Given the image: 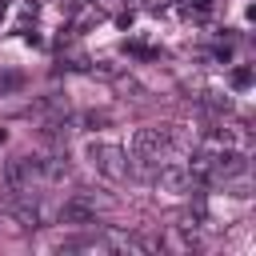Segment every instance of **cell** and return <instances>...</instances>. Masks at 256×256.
Segmentation results:
<instances>
[{"label":"cell","instance_id":"obj_1","mask_svg":"<svg viewBox=\"0 0 256 256\" xmlns=\"http://www.w3.org/2000/svg\"><path fill=\"white\" fill-rule=\"evenodd\" d=\"M172 148V136L164 128H140L136 132V156L140 160H160V152Z\"/></svg>","mask_w":256,"mask_h":256},{"label":"cell","instance_id":"obj_2","mask_svg":"<svg viewBox=\"0 0 256 256\" xmlns=\"http://www.w3.org/2000/svg\"><path fill=\"white\" fill-rule=\"evenodd\" d=\"M92 160H96V168L104 172V176H128V160H124V152L120 148H112V144H96L92 148Z\"/></svg>","mask_w":256,"mask_h":256},{"label":"cell","instance_id":"obj_3","mask_svg":"<svg viewBox=\"0 0 256 256\" xmlns=\"http://www.w3.org/2000/svg\"><path fill=\"white\" fill-rule=\"evenodd\" d=\"M156 176H160V184L172 188V192H188V188H192V172H188V168H160Z\"/></svg>","mask_w":256,"mask_h":256},{"label":"cell","instance_id":"obj_4","mask_svg":"<svg viewBox=\"0 0 256 256\" xmlns=\"http://www.w3.org/2000/svg\"><path fill=\"white\" fill-rule=\"evenodd\" d=\"M60 220H68V224H92L96 216H92V208H88V204H76V200H72V204H64Z\"/></svg>","mask_w":256,"mask_h":256}]
</instances>
